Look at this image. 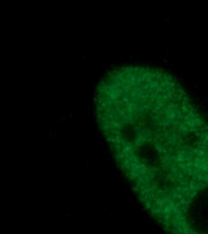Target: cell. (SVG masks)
I'll list each match as a JSON object with an SVG mask.
<instances>
[{"label": "cell", "mask_w": 208, "mask_h": 234, "mask_svg": "<svg viewBox=\"0 0 208 234\" xmlns=\"http://www.w3.org/2000/svg\"><path fill=\"white\" fill-rule=\"evenodd\" d=\"M98 125L140 203L168 234H208V123L168 72L128 64L108 72Z\"/></svg>", "instance_id": "6da1fadb"}]
</instances>
